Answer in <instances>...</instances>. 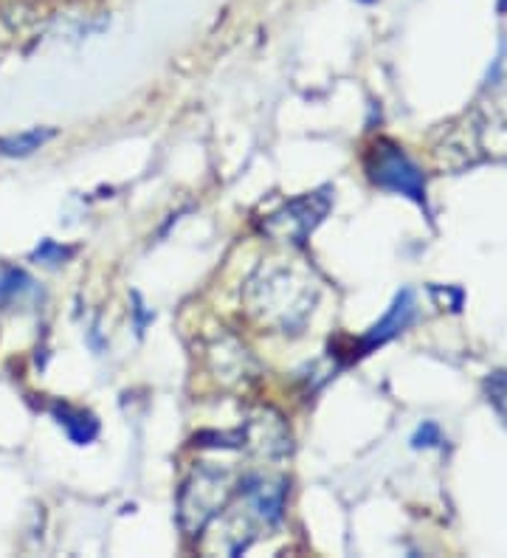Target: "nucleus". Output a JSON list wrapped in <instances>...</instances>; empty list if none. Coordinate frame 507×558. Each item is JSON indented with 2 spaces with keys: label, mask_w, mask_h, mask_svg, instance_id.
<instances>
[{
  "label": "nucleus",
  "mask_w": 507,
  "mask_h": 558,
  "mask_svg": "<svg viewBox=\"0 0 507 558\" xmlns=\"http://www.w3.org/2000/svg\"><path fill=\"white\" fill-rule=\"evenodd\" d=\"M370 178L372 184H378L381 190L398 192V195L412 198L414 204L426 206V178L414 167L412 158L400 150L398 144H375L370 158Z\"/></svg>",
  "instance_id": "20e7f679"
},
{
  "label": "nucleus",
  "mask_w": 507,
  "mask_h": 558,
  "mask_svg": "<svg viewBox=\"0 0 507 558\" xmlns=\"http://www.w3.org/2000/svg\"><path fill=\"white\" fill-rule=\"evenodd\" d=\"M32 288L34 282L26 274L17 271V268H9V271H3V277H0V305H12L14 300H21L23 293H28Z\"/></svg>",
  "instance_id": "6e6552de"
},
{
  "label": "nucleus",
  "mask_w": 507,
  "mask_h": 558,
  "mask_svg": "<svg viewBox=\"0 0 507 558\" xmlns=\"http://www.w3.org/2000/svg\"><path fill=\"white\" fill-rule=\"evenodd\" d=\"M51 136H55V130H28V133H21V136L3 138L0 153L3 156H28V153L40 150Z\"/></svg>",
  "instance_id": "0eeeda50"
},
{
  "label": "nucleus",
  "mask_w": 507,
  "mask_h": 558,
  "mask_svg": "<svg viewBox=\"0 0 507 558\" xmlns=\"http://www.w3.org/2000/svg\"><path fill=\"white\" fill-rule=\"evenodd\" d=\"M412 316H414L412 291H400L398 296H395L393 307H389V314H386L378 325L370 327V333L361 339V353H370V350L381 348V344H386L389 339H395L400 330H406V327H409Z\"/></svg>",
  "instance_id": "39448f33"
},
{
  "label": "nucleus",
  "mask_w": 507,
  "mask_h": 558,
  "mask_svg": "<svg viewBox=\"0 0 507 558\" xmlns=\"http://www.w3.org/2000/svg\"><path fill=\"white\" fill-rule=\"evenodd\" d=\"M361 3H375V0H361Z\"/></svg>",
  "instance_id": "f8f14e48"
},
{
  "label": "nucleus",
  "mask_w": 507,
  "mask_h": 558,
  "mask_svg": "<svg viewBox=\"0 0 507 558\" xmlns=\"http://www.w3.org/2000/svg\"><path fill=\"white\" fill-rule=\"evenodd\" d=\"M327 211H330V190L307 192L302 198L291 201L279 211L268 215V220L263 223V232L268 238L279 240V243L302 245L304 240L311 238L313 229L327 218Z\"/></svg>",
  "instance_id": "7ed1b4c3"
},
{
  "label": "nucleus",
  "mask_w": 507,
  "mask_h": 558,
  "mask_svg": "<svg viewBox=\"0 0 507 558\" xmlns=\"http://www.w3.org/2000/svg\"><path fill=\"white\" fill-rule=\"evenodd\" d=\"M439 442H443V435H439L437 423H432V421L423 423V426H420L412 437L414 449H432V446H439Z\"/></svg>",
  "instance_id": "9d476101"
},
{
  "label": "nucleus",
  "mask_w": 507,
  "mask_h": 558,
  "mask_svg": "<svg viewBox=\"0 0 507 558\" xmlns=\"http://www.w3.org/2000/svg\"><path fill=\"white\" fill-rule=\"evenodd\" d=\"M502 9H507V0H502Z\"/></svg>",
  "instance_id": "9b49d317"
},
{
  "label": "nucleus",
  "mask_w": 507,
  "mask_h": 558,
  "mask_svg": "<svg viewBox=\"0 0 507 558\" xmlns=\"http://www.w3.org/2000/svg\"><path fill=\"white\" fill-rule=\"evenodd\" d=\"M229 499V474L220 469H197L181 490V527L190 536L201 533Z\"/></svg>",
  "instance_id": "f03ea898"
},
{
  "label": "nucleus",
  "mask_w": 507,
  "mask_h": 558,
  "mask_svg": "<svg viewBox=\"0 0 507 558\" xmlns=\"http://www.w3.org/2000/svg\"><path fill=\"white\" fill-rule=\"evenodd\" d=\"M51 415L57 417V423H60L62 429H65V435L71 437L76 446H88V442H94L96 435H99V423H96V417L90 415V412H85V409H74L68 407V403H55V407H51Z\"/></svg>",
  "instance_id": "423d86ee"
},
{
  "label": "nucleus",
  "mask_w": 507,
  "mask_h": 558,
  "mask_svg": "<svg viewBox=\"0 0 507 558\" xmlns=\"http://www.w3.org/2000/svg\"><path fill=\"white\" fill-rule=\"evenodd\" d=\"M71 248H62L60 243H55V240H43L40 245H37V252L32 254L34 259H40L43 266H60V263H65L68 257H71Z\"/></svg>",
  "instance_id": "1a4fd4ad"
},
{
  "label": "nucleus",
  "mask_w": 507,
  "mask_h": 558,
  "mask_svg": "<svg viewBox=\"0 0 507 558\" xmlns=\"http://www.w3.org/2000/svg\"><path fill=\"white\" fill-rule=\"evenodd\" d=\"M316 282L307 271L293 266L263 268L249 286V307L263 325L293 330L316 305Z\"/></svg>",
  "instance_id": "f257e3e1"
}]
</instances>
